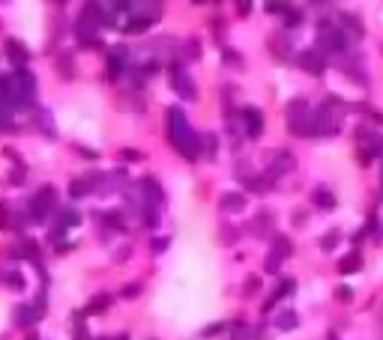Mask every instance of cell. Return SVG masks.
Here are the masks:
<instances>
[{
    "instance_id": "6da1fadb",
    "label": "cell",
    "mask_w": 383,
    "mask_h": 340,
    "mask_svg": "<svg viewBox=\"0 0 383 340\" xmlns=\"http://www.w3.org/2000/svg\"><path fill=\"white\" fill-rule=\"evenodd\" d=\"M165 122H168V140H171L186 158H198V155H201V137L192 135L189 122H186V114H183L180 108H171V111L165 114Z\"/></svg>"
},
{
    "instance_id": "7a4b0ae2",
    "label": "cell",
    "mask_w": 383,
    "mask_h": 340,
    "mask_svg": "<svg viewBox=\"0 0 383 340\" xmlns=\"http://www.w3.org/2000/svg\"><path fill=\"white\" fill-rule=\"evenodd\" d=\"M171 84H174V90L183 96V99H198V90H195V84H192V78L183 72V66L180 63H171Z\"/></svg>"
},
{
    "instance_id": "3957f363",
    "label": "cell",
    "mask_w": 383,
    "mask_h": 340,
    "mask_svg": "<svg viewBox=\"0 0 383 340\" xmlns=\"http://www.w3.org/2000/svg\"><path fill=\"white\" fill-rule=\"evenodd\" d=\"M344 45H348V39L341 30H335V27H320V48L323 51H344Z\"/></svg>"
},
{
    "instance_id": "277c9868",
    "label": "cell",
    "mask_w": 383,
    "mask_h": 340,
    "mask_svg": "<svg viewBox=\"0 0 383 340\" xmlns=\"http://www.w3.org/2000/svg\"><path fill=\"white\" fill-rule=\"evenodd\" d=\"M126 60H129V51H126V48H120V45L108 51V78H111V81H117V78L123 75Z\"/></svg>"
},
{
    "instance_id": "5b68a950",
    "label": "cell",
    "mask_w": 383,
    "mask_h": 340,
    "mask_svg": "<svg viewBox=\"0 0 383 340\" xmlns=\"http://www.w3.org/2000/svg\"><path fill=\"white\" fill-rule=\"evenodd\" d=\"M3 51H6V57H9V63H15L18 69L24 66L27 60H30V51H27V45H21L18 39H6L3 42Z\"/></svg>"
},
{
    "instance_id": "8992f818",
    "label": "cell",
    "mask_w": 383,
    "mask_h": 340,
    "mask_svg": "<svg viewBox=\"0 0 383 340\" xmlns=\"http://www.w3.org/2000/svg\"><path fill=\"white\" fill-rule=\"evenodd\" d=\"M243 119H245V135H248V137H261V132H263L261 111H258V108H245Z\"/></svg>"
},
{
    "instance_id": "52a82bcc",
    "label": "cell",
    "mask_w": 383,
    "mask_h": 340,
    "mask_svg": "<svg viewBox=\"0 0 383 340\" xmlns=\"http://www.w3.org/2000/svg\"><path fill=\"white\" fill-rule=\"evenodd\" d=\"M296 60H299V66L305 69V72H312V75H320V72H323V66H327V63H323V57H320L317 51H302Z\"/></svg>"
},
{
    "instance_id": "ba28073f",
    "label": "cell",
    "mask_w": 383,
    "mask_h": 340,
    "mask_svg": "<svg viewBox=\"0 0 383 340\" xmlns=\"http://www.w3.org/2000/svg\"><path fill=\"white\" fill-rule=\"evenodd\" d=\"M57 75H60L63 81H72V78L78 75V69H75V60H72V54H60V57H57Z\"/></svg>"
},
{
    "instance_id": "9c48e42d",
    "label": "cell",
    "mask_w": 383,
    "mask_h": 340,
    "mask_svg": "<svg viewBox=\"0 0 383 340\" xmlns=\"http://www.w3.org/2000/svg\"><path fill=\"white\" fill-rule=\"evenodd\" d=\"M159 15H135V18H129V21H126V27H123V30H126V33H144V30H147V27H150V24H153V21H156Z\"/></svg>"
},
{
    "instance_id": "30bf717a",
    "label": "cell",
    "mask_w": 383,
    "mask_h": 340,
    "mask_svg": "<svg viewBox=\"0 0 383 340\" xmlns=\"http://www.w3.org/2000/svg\"><path fill=\"white\" fill-rule=\"evenodd\" d=\"M39 320V310L30 305H18L15 307V325H33Z\"/></svg>"
},
{
    "instance_id": "8fae6325",
    "label": "cell",
    "mask_w": 383,
    "mask_h": 340,
    "mask_svg": "<svg viewBox=\"0 0 383 340\" xmlns=\"http://www.w3.org/2000/svg\"><path fill=\"white\" fill-rule=\"evenodd\" d=\"M141 191H147V194H150V197H147V203H150V206L162 203V197H165V194H162V188H159V182H156V179H144V182H141Z\"/></svg>"
},
{
    "instance_id": "7c38bea8",
    "label": "cell",
    "mask_w": 383,
    "mask_h": 340,
    "mask_svg": "<svg viewBox=\"0 0 383 340\" xmlns=\"http://www.w3.org/2000/svg\"><path fill=\"white\" fill-rule=\"evenodd\" d=\"M90 188H93V182L90 179H72L69 182V197L72 200H81V197H87Z\"/></svg>"
},
{
    "instance_id": "4fadbf2b",
    "label": "cell",
    "mask_w": 383,
    "mask_h": 340,
    "mask_svg": "<svg viewBox=\"0 0 383 340\" xmlns=\"http://www.w3.org/2000/svg\"><path fill=\"white\" fill-rule=\"evenodd\" d=\"M36 200H39V206L48 212V209L57 203V191H54V185H42V188H39V194H36Z\"/></svg>"
},
{
    "instance_id": "5bb4252c",
    "label": "cell",
    "mask_w": 383,
    "mask_h": 340,
    "mask_svg": "<svg viewBox=\"0 0 383 340\" xmlns=\"http://www.w3.org/2000/svg\"><path fill=\"white\" fill-rule=\"evenodd\" d=\"M243 206H245L243 194H225V197H222V209H225V212H240Z\"/></svg>"
},
{
    "instance_id": "9a60e30c",
    "label": "cell",
    "mask_w": 383,
    "mask_h": 340,
    "mask_svg": "<svg viewBox=\"0 0 383 340\" xmlns=\"http://www.w3.org/2000/svg\"><path fill=\"white\" fill-rule=\"evenodd\" d=\"M359 266H362V257L359 254H350L341 260V272L348 274V272H359Z\"/></svg>"
},
{
    "instance_id": "2e32d148",
    "label": "cell",
    "mask_w": 383,
    "mask_h": 340,
    "mask_svg": "<svg viewBox=\"0 0 383 340\" xmlns=\"http://www.w3.org/2000/svg\"><path fill=\"white\" fill-rule=\"evenodd\" d=\"M296 323H299V320H296L294 310H284V313H279V320H276V325L284 328V331H288V328H296Z\"/></svg>"
},
{
    "instance_id": "e0dca14e",
    "label": "cell",
    "mask_w": 383,
    "mask_h": 340,
    "mask_svg": "<svg viewBox=\"0 0 383 340\" xmlns=\"http://www.w3.org/2000/svg\"><path fill=\"white\" fill-rule=\"evenodd\" d=\"M314 206H323V209H332V206H335V200H332V194H330V191L317 188V191H314Z\"/></svg>"
},
{
    "instance_id": "ac0fdd59",
    "label": "cell",
    "mask_w": 383,
    "mask_h": 340,
    "mask_svg": "<svg viewBox=\"0 0 383 340\" xmlns=\"http://www.w3.org/2000/svg\"><path fill=\"white\" fill-rule=\"evenodd\" d=\"M294 6L291 3H284V0H266V12H281V15H288Z\"/></svg>"
},
{
    "instance_id": "d6986e66",
    "label": "cell",
    "mask_w": 383,
    "mask_h": 340,
    "mask_svg": "<svg viewBox=\"0 0 383 340\" xmlns=\"http://www.w3.org/2000/svg\"><path fill=\"white\" fill-rule=\"evenodd\" d=\"M81 221V215L75 212V209H66V212H60V224L63 227H72V224H78Z\"/></svg>"
},
{
    "instance_id": "ffe728a7",
    "label": "cell",
    "mask_w": 383,
    "mask_h": 340,
    "mask_svg": "<svg viewBox=\"0 0 383 340\" xmlns=\"http://www.w3.org/2000/svg\"><path fill=\"white\" fill-rule=\"evenodd\" d=\"M276 254H279V257H288V254H291V242H288L284 236L276 239Z\"/></svg>"
},
{
    "instance_id": "44dd1931",
    "label": "cell",
    "mask_w": 383,
    "mask_h": 340,
    "mask_svg": "<svg viewBox=\"0 0 383 340\" xmlns=\"http://www.w3.org/2000/svg\"><path fill=\"white\" fill-rule=\"evenodd\" d=\"M3 281H6L9 287H15V289H21V287H24V278H21L18 272H6V278H3Z\"/></svg>"
},
{
    "instance_id": "7402d4cb",
    "label": "cell",
    "mask_w": 383,
    "mask_h": 340,
    "mask_svg": "<svg viewBox=\"0 0 383 340\" xmlns=\"http://www.w3.org/2000/svg\"><path fill=\"white\" fill-rule=\"evenodd\" d=\"M344 24L350 27V33H353V36H362V24H359L353 15H344Z\"/></svg>"
},
{
    "instance_id": "603a6c76",
    "label": "cell",
    "mask_w": 383,
    "mask_h": 340,
    "mask_svg": "<svg viewBox=\"0 0 383 340\" xmlns=\"http://www.w3.org/2000/svg\"><path fill=\"white\" fill-rule=\"evenodd\" d=\"M296 284L294 281H284V284H281L279 289H276V295H273V302H276V299H284V295H291V289H294Z\"/></svg>"
},
{
    "instance_id": "cb8c5ba5",
    "label": "cell",
    "mask_w": 383,
    "mask_h": 340,
    "mask_svg": "<svg viewBox=\"0 0 383 340\" xmlns=\"http://www.w3.org/2000/svg\"><path fill=\"white\" fill-rule=\"evenodd\" d=\"M279 263H281V257L273 251V254L266 257V272H279Z\"/></svg>"
},
{
    "instance_id": "d4e9b609",
    "label": "cell",
    "mask_w": 383,
    "mask_h": 340,
    "mask_svg": "<svg viewBox=\"0 0 383 340\" xmlns=\"http://www.w3.org/2000/svg\"><path fill=\"white\" fill-rule=\"evenodd\" d=\"M225 63H231V66H240L243 60H240V54L231 51V48H225Z\"/></svg>"
},
{
    "instance_id": "484cf974",
    "label": "cell",
    "mask_w": 383,
    "mask_h": 340,
    "mask_svg": "<svg viewBox=\"0 0 383 340\" xmlns=\"http://www.w3.org/2000/svg\"><path fill=\"white\" fill-rule=\"evenodd\" d=\"M332 242H338V233H330L327 239H320V248H323V251H332V248H335Z\"/></svg>"
},
{
    "instance_id": "4316f807",
    "label": "cell",
    "mask_w": 383,
    "mask_h": 340,
    "mask_svg": "<svg viewBox=\"0 0 383 340\" xmlns=\"http://www.w3.org/2000/svg\"><path fill=\"white\" fill-rule=\"evenodd\" d=\"M108 302H111L108 295H99V299H93V302H90V310H102V307H108Z\"/></svg>"
},
{
    "instance_id": "83f0119b",
    "label": "cell",
    "mask_w": 383,
    "mask_h": 340,
    "mask_svg": "<svg viewBox=\"0 0 383 340\" xmlns=\"http://www.w3.org/2000/svg\"><path fill=\"white\" fill-rule=\"evenodd\" d=\"M138 289H141V284H129V287L123 289V295H126V299H135V295H138Z\"/></svg>"
},
{
    "instance_id": "f1b7e54d",
    "label": "cell",
    "mask_w": 383,
    "mask_h": 340,
    "mask_svg": "<svg viewBox=\"0 0 383 340\" xmlns=\"http://www.w3.org/2000/svg\"><path fill=\"white\" fill-rule=\"evenodd\" d=\"M165 248H168V239H156V242H153V251H156V254H162Z\"/></svg>"
},
{
    "instance_id": "f546056e",
    "label": "cell",
    "mask_w": 383,
    "mask_h": 340,
    "mask_svg": "<svg viewBox=\"0 0 383 340\" xmlns=\"http://www.w3.org/2000/svg\"><path fill=\"white\" fill-rule=\"evenodd\" d=\"M335 292H338V302H350V289L348 287H338Z\"/></svg>"
},
{
    "instance_id": "4dcf8cb0",
    "label": "cell",
    "mask_w": 383,
    "mask_h": 340,
    "mask_svg": "<svg viewBox=\"0 0 383 340\" xmlns=\"http://www.w3.org/2000/svg\"><path fill=\"white\" fill-rule=\"evenodd\" d=\"M222 328H225V325H209V328H207V331H204V334H207V337H213V334H219Z\"/></svg>"
},
{
    "instance_id": "1f68e13d",
    "label": "cell",
    "mask_w": 383,
    "mask_h": 340,
    "mask_svg": "<svg viewBox=\"0 0 383 340\" xmlns=\"http://www.w3.org/2000/svg\"><path fill=\"white\" fill-rule=\"evenodd\" d=\"M245 289H248V292H245V295H255V289H258V281H255V278H252V281H248V284H245Z\"/></svg>"
},
{
    "instance_id": "d6a6232c",
    "label": "cell",
    "mask_w": 383,
    "mask_h": 340,
    "mask_svg": "<svg viewBox=\"0 0 383 340\" xmlns=\"http://www.w3.org/2000/svg\"><path fill=\"white\" fill-rule=\"evenodd\" d=\"M248 3H252V0H237V6H240V12H243V15L248 12Z\"/></svg>"
},
{
    "instance_id": "836d02e7",
    "label": "cell",
    "mask_w": 383,
    "mask_h": 340,
    "mask_svg": "<svg viewBox=\"0 0 383 340\" xmlns=\"http://www.w3.org/2000/svg\"><path fill=\"white\" fill-rule=\"evenodd\" d=\"M27 340H36V334H30V337H27Z\"/></svg>"
},
{
    "instance_id": "e575fe53",
    "label": "cell",
    "mask_w": 383,
    "mask_h": 340,
    "mask_svg": "<svg viewBox=\"0 0 383 340\" xmlns=\"http://www.w3.org/2000/svg\"><path fill=\"white\" fill-rule=\"evenodd\" d=\"M195 3H198V0H195Z\"/></svg>"
}]
</instances>
